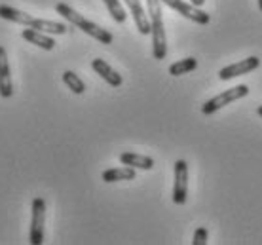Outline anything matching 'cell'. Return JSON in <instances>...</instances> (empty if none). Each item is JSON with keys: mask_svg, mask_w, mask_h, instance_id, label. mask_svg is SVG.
Returning a JSON list of instances; mask_svg holds the SVG:
<instances>
[{"mask_svg": "<svg viewBox=\"0 0 262 245\" xmlns=\"http://www.w3.org/2000/svg\"><path fill=\"white\" fill-rule=\"evenodd\" d=\"M55 12L59 13L63 19H67L69 23H72L74 27H78L82 33L90 34V36H93L95 40H99L101 44H112V40H114L112 33H108V31L103 29V27L95 25L93 21L85 19L84 15H80L76 10H72L69 4H65V2H59V4L55 6Z\"/></svg>", "mask_w": 262, "mask_h": 245, "instance_id": "obj_1", "label": "cell"}, {"mask_svg": "<svg viewBox=\"0 0 262 245\" xmlns=\"http://www.w3.org/2000/svg\"><path fill=\"white\" fill-rule=\"evenodd\" d=\"M146 4H148V17H150L152 55L154 59L162 61L167 55V38H165V27L162 19V0H146Z\"/></svg>", "mask_w": 262, "mask_h": 245, "instance_id": "obj_2", "label": "cell"}, {"mask_svg": "<svg viewBox=\"0 0 262 245\" xmlns=\"http://www.w3.org/2000/svg\"><path fill=\"white\" fill-rule=\"evenodd\" d=\"M247 93H249V87L245 86V84H239V86L232 87V90H226V92L215 95V97H213V99H209L207 103H203L202 113L205 114V116H211V114L216 113L219 108H223V106L230 105L232 101L242 99V97H245Z\"/></svg>", "mask_w": 262, "mask_h": 245, "instance_id": "obj_3", "label": "cell"}, {"mask_svg": "<svg viewBox=\"0 0 262 245\" xmlns=\"http://www.w3.org/2000/svg\"><path fill=\"white\" fill-rule=\"evenodd\" d=\"M44 220H46V202L44 198L33 199V215H31V243H44Z\"/></svg>", "mask_w": 262, "mask_h": 245, "instance_id": "obj_4", "label": "cell"}, {"mask_svg": "<svg viewBox=\"0 0 262 245\" xmlns=\"http://www.w3.org/2000/svg\"><path fill=\"white\" fill-rule=\"evenodd\" d=\"M162 4L169 6L171 10H175L177 13H181L183 17L194 21V23H200V25H207V23L211 21L209 13L203 12V10H200V8L194 6V4L184 2V0H162Z\"/></svg>", "mask_w": 262, "mask_h": 245, "instance_id": "obj_5", "label": "cell"}, {"mask_svg": "<svg viewBox=\"0 0 262 245\" xmlns=\"http://www.w3.org/2000/svg\"><path fill=\"white\" fill-rule=\"evenodd\" d=\"M188 196V164L184 160L175 162V185H173V202L177 206L186 204Z\"/></svg>", "mask_w": 262, "mask_h": 245, "instance_id": "obj_6", "label": "cell"}, {"mask_svg": "<svg viewBox=\"0 0 262 245\" xmlns=\"http://www.w3.org/2000/svg\"><path fill=\"white\" fill-rule=\"evenodd\" d=\"M258 66H260V59H258L256 55H253V57H247V59L237 61V63H232V65L221 69V71H219V78L232 80V78H236V76L251 73V71H255Z\"/></svg>", "mask_w": 262, "mask_h": 245, "instance_id": "obj_7", "label": "cell"}, {"mask_svg": "<svg viewBox=\"0 0 262 245\" xmlns=\"http://www.w3.org/2000/svg\"><path fill=\"white\" fill-rule=\"evenodd\" d=\"M0 95L4 99H10L13 95L12 71H10V61H8V53L4 46H0Z\"/></svg>", "mask_w": 262, "mask_h": 245, "instance_id": "obj_8", "label": "cell"}, {"mask_svg": "<svg viewBox=\"0 0 262 245\" xmlns=\"http://www.w3.org/2000/svg\"><path fill=\"white\" fill-rule=\"evenodd\" d=\"M125 6L129 8L131 17L137 25V31L141 34H150V17L144 13V8L141 6V0H124Z\"/></svg>", "mask_w": 262, "mask_h": 245, "instance_id": "obj_9", "label": "cell"}, {"mask_svg": "<svg viewBox=\"0 0 262 245\" xmlns=\"http://www.w3.org/2000/svg\"><path fill=\"white\" fill-rule=\"evenodd\" d=\"M92 69L99 74V76H101V78L105 80L106 84H111L112 87H120L122 86V82H124L122 74L116 73V71H114V69H112L105 59H93Z\"/></svg>", "mask_w": 262, "mask_h": 245, "instance_id": "obj_10", "label": "cell"}, {"mask_svg": "<svg viewBox=\"0 0 262 245\" xmlns=\"http://www.w3.org/2000/svg\"><path fill=\"white\" fill-rule=\"evenodd\" d=\"M21 36L29 42V44H34V46L42 48V50H46V52H52L53 48H55V40L52 36H48L46 33H40L36 29H23L21 31Z\"/></svg>", "mask_w": 262, "mask_h": 245, "instance_id": "obj_11", "label": "cell"}, {"mask_svg": "<svg viewBox=\"0 0 262 245\" xmlns=\"http://www.w3.org/2000/svg\"><path fill=\"white\" fill-rule=\"evenodd\" d=\"M120 162L124 166L135 167V169H152L154 167V160L150 156H143V154H135V152H122L120 154Z\"/></svg>", "mask_w": 262, "mask_h": 245, "instance_id": "obj_12", "label": "cell"}, {"mask_svg": "<svg viewBox=\"0 0 262 245\" xmlns=\"http://www.w3.org/2000/svg\"><path fill=\"white\" fill-rule=\"evenodd\" d=\"M31 29H36L40 33L46 34H65L69 31V27L65 23H59V21H52V19H40V17H34L33 23H31Z\"/></svg>", "mask_w": 262, "mask_h": 245, "instance_id": "obj_13", "label": "cell"}, {"mask_svg": "<svg viewBox=\"0 0 262 245\" xmlns=\"http://www.w3.org/2000/svg\"><path fill=\"white\" fill-rule=\"evenodd\" d=\"M0 17L2 19H8V21H13V23H17V25H25L29 27L33 23V15H29L27 12H21L17 8H12V6H6V4H2L0 6Z\"/></svg>", "mask_w": 262, "mask_h": 245, "instance_id": "obj_14", "label": "cell"}, {"mask_svg": "<svg viewBox=\"0 0 262 245\" xmlns=\"http://www.w3.org/2000/svg\"><path fill=\"white\" fill-rule=\"evenodd\" d=\"M135 167L124 166V167H112V169H106L103 171V181L105 183H118V181H133L135 179Z\"/></svg>", "mask_w": 262, "mask_h": 245, "instance_id": "obj_15", "label": "cell"}, {"mask_svg": "<svg viewBox=\"0 0 262 245\" xmlns=\"http://www.w3.org/2000/svg\"><path fill=\"white\" fill-rule=\"evenodd\" d=\"M198 69V59L194 57H186V59H181L177 63H173L169 66V74L171 76H183L186 73H192Z\"/></svg>", "mask_w": 262, "mask_h": 245, "instance_id": "obj_16", "label": "cell"}, {"mask_svg": "<svg viewBox=\"0 0 262 245\" xmlns=\"http://www.w3.org/2000/svg\"><path fill=\"white\" fill-rule=\"evenodd\" d=\"M63 82L67 84V87L71 90L72 93H76V95H82L85 92V84L82 82L76 73H72V71H65L63 73Z\"/></svg>", "mask_w": 262, "mask_h": 245, "instance_id": "obj_17", "label": "cell"}, {"mask_svg": "<svg viewBox=\"0 0 262 245\" xmlns=\"http://www.w3.org/2000/svg\"><path fill=\"white\" fill-rule=\"evenodd\" d=\"M103 2H105V6L108 8L112 19L116 21V23H124L125 17H127V13H125L124 6L120 4V0H103Z\"/></svg>", "mask_w": 262, "mask_h": 245, "instance_id": "obj_18", "label": "cell"}, {"mask_svg": "<svg viewBox=\"0 0 262 245\" xmlns=\"http://www.w3.org/2000/svg\"><path fill=\"white\" fill-rule=\"evenodd\" d=\"M207 243V228H196V232H194V238H192V245H205Z\"/></svg>", "mask_w": 262, "mask_h": 245, "instance_id": "obj_19", "label": "cell"}, {"mask_svg": "<svg viewBox=\"0 0 262 245\" xmlns=\"http://www.w3.org/2000/svg\"><path fill=\"white\" fill-rule=\"evenodd\" d=\"M190 2H192V4H194V6L200 8V6H203V2H205V0H190Z\"/></svg>", "mask_w": 262, "mask_h": 245, "instance_id": "obj_20", "label": "cell"}, {"mask_svg": "<svg viewBox=\"0 0 262 245\" xmlns=\"http://www.w3.org/2000/svg\"><path fill=\"white\" fill-rule=\"evenodd\" d=\"M256 114H258V116H262V105L258 106V108H256Z\"/></svg>", "mask_w": 262, "mask_h": 245, "instance_id": "obj_21", "label": "cell"}, {"mask_svg": "<svg viewBox=\"0 0 262 245\" xmlns=\"http://www.w3.org/2000/svg\"><path fill=\"white\" fill-rule=\"evenodd\" d=\"M258 8H260V12H262V0H258Z\"/></svg>", "mask_w": 262, "mask_h": 245, "instance_id": "obj_22", "label": "cell"}]
</instances>
